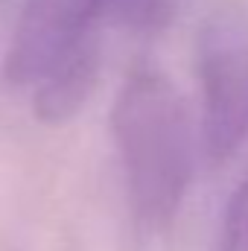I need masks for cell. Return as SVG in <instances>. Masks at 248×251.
<instances>
[{"label": "cell", "mask_w": 248, "mask_h": 251, "mask_svg": "<svg viewBox=\"0 0 248 251\" xmlns=\"http://www.w3.org/2000/svg\"><path fill=\"white\" fill-rule=\"evenodd\" d=\"M111 134L134 216L167 231L196 173V128L178 88L158 67L137 64L114 97Z\"/></svg>", "instance_id": "obj_1"}, {"label": "cell", "mask_w": 248, "mask_h": 251, "mask_svg": "<svg viewBox=\"0 0 248 251\" xmlns=\"http://www.w3.org/2000/svg\"><path fill=\"white\" fill-rule=\"evenodd\" d=\"M201 137L210 161H228L248 140V26L234 15L210 18L196 44Z\"/></svg>", "instance_id": "obj_2"}, {"label": "cell", "mask_w": 248, "mask_h": 251, "mask_svg": "<svg viewBox=\"0 0 248 251\" xmlns=\"http://www.w3.org/2000/svg\"><path fill=\"white\" fill-rule=\"evenodd\" d=\"M108 0H24L3 53V79L35 88L56 64L97 38Z\"/></svg>", "instance_id": "obj_3"}, {"label": "cell", "mask_w": 248, "mask_h": 251, "mask_svg": "<svg viewBox=\"0 0 248 251\" xmlns=\"http://www.w3.org/2000/svg\"><path fill=\"white\" fill-rule=\"evenodd\" d=\"M99 38H91L73 56L56 64L35 88H32V111L41 123L62 126L73 120L85 102L91 100L99 76Z\"/></svg>", "instance_id": "obj_4"}, {"label": "cell", "mask_w": 248, "mask_h": 251, "mask_svg": "<svg viewBox=\"0 0 248 251\" xmlns=\"http://www.w3.org/2000/svg\"><path fill=\"white\" fill-rule=\"evenodd\" d=\"M108 15L131 32H164L178 15V0H108Z\"/></svg>", "instance_id": "obj_5"}, {"label": "cell", "mask_w": 248, "mask_h": 251, "mask_svg": "<svg viewBox=\"0 0 248 251\" xmlns=\"http://www.w3.org/2000/svg\"><path fill=\"white\" fill-rule=\"evenodd\" d=\"M213 251H248V170L225 201Z\"/></svg>", "instance_id": "obj_6"}]
</instances>
